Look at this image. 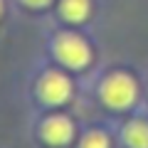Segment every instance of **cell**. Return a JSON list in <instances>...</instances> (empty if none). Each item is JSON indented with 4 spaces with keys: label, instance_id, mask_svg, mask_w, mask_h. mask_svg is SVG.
I'll list each match as a JSON object with an SVG mask.
<instances>
[{
    "label": "cell",
    "instance_id": "cell-1",
    "mask_svg": "<svg viewBox=\"0 0 148 148\" xmlns=\"http://www.w3.org/2000/svg\"><path fill=\"white\" fill-rule=\"evenodd\" d=\"M138 96V86L128 74H111L101 84V99L111 109H128Z\"/></svg>",
    "mask_w": 148,
    "mask_h": 148
},
{
    "label": "cell",
    "instance_id": "cell-2",
    "mask_svg": "<svg viewBox=\"0 0 148 148\" xmlns=\"http://www.w3.org/2000/svg\"><path fill=\"white\" fill-rule=\"evenodd\" d=\"M52 49H54V57H57L64 67H69V69L86 67V64H89V57H91L89 45H86L79 35H72V32H62V35H57Z\"/></svg>",
    "mask_w": 148,
    "mask_h": 148
},
{
    "label": "cell",
    "instance_id": "cell-3",
    "mask_svg": "<svg viewBox=\"0 0 148 148\" xmlns=\"http://www.w3.org/2000/svg\"><path fill=\"white\" fill-rule=\"evenodd\" d=\"M37 94L45 104H64L72 96V82L59 72H47L37 84Z\"/></svg>",
    "mask_w": 148,
    "mask_h": 148
},
{
    "label": "cell",
    "instance_id": "cell-4",
    "mask_svg": "<svg viewBox=\"0 0 148 148\" xmlns=\"http://www.w3.org/2000/svg\"><path fill=\"white\" fill-rule=\"evenodd\" d=\"M74 136V126L67 116H49L42 126V138L49 146H67Z\"/></svg>",
    "mask_w": 148,
    "mask_h": 148
},
{
    "label": "cell",
    "instance_id": "cell-5",
    "mask_svg": "<svg viewBox=\"0 0 148 148\" xmlns=\"http://www.w3.org/2000/svg\"><path fill=\"white\" fill-rule=\"evenodd\" d=\"M123 141H126L128 148H148V123L131 121L123 128Z\"/></svg>",
    "mask_w": 148,
    "mask_h": 148
},
{
    "label": "cell",
    "instance_id": "cell-6",
    "mask_svg": "<svg viewBox=\"0 0 148 148\" xmlns=\"http://www.w3.org/2000/svg\"><path fill=\"white\" fill-rule=\"evenodd\" d=\"M91 3L89 0H62V15L69 22H84L89 17Z\"/></svg>",
    "mask_w": 148,
    "mask_h": 148
},
{
    "label": "cell",
    "instance_id": "cell-7",
    "mask_svg": "<svg viewBox=\"0 0 148 148\" xmlns=\"http://www.w3.org/2000/svg\"><path fill=\"white\" fill-rule=\"evenodd\" d=\"M79 148H109V138H106V133H101V131H89L84 138H82Z\"/></svg>",
    "mask_w": 148,
    "mask_h": 148
},
{
    "label": "cell",
    "instance_id": "cell-8",
    "mask_svg": "<svg viewBox=\"0 0 148 148\" xmlns=\"http://www.w3.org/2000/svg\"><path fill=\"white\" fill-rule=\"evenodd\" d=\"M25 5H30V8H47L52 0H22Z\"/></svg>",
    "mask_w": 148,
    "mask_h": 148
},
{
    "label": "cell",
    "instance_id": "cell-9",
    "mask_svg": "<svg viewBox=\"0 0 148 148\" xmlns=\"http://www.w3.org/2000/svg\"><path fill=\"white\" fill-rule=\"evenodd\" d=\"M0 15H3V0H0Z\"/></svg>",
    "mask_w": 148,
    "mask_h": 148
}]
</instances>
